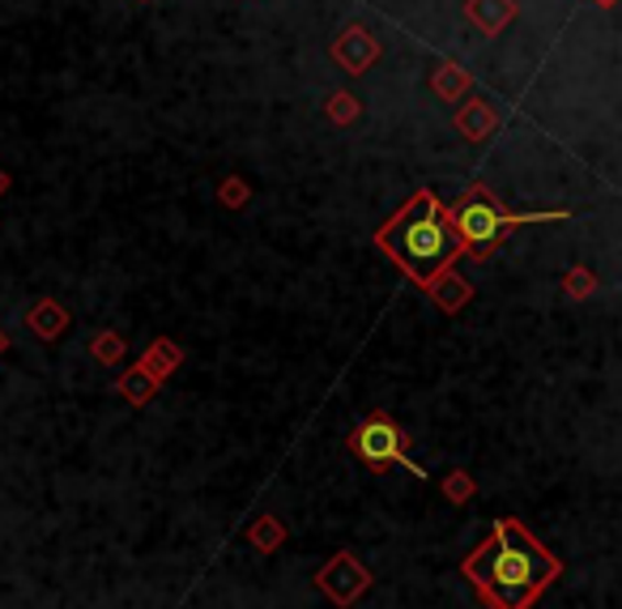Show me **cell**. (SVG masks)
Here are the masks:
<instances>
[{"instance_id":"obj_1","label":"cell","mask_w":622,"mask_h":609,"mask_svg":"<svg viewBox=\"0 0 622 609\" xmlns=\"http://www.w3.org/2000/svg\"><path fill=\"white\" fill-rule=\"evenodd\" d=\"M460 572L491 609H528L558 576V558L521 520H499L491 537L460 563Z\"/></svg>"},{"instance_id":"obj_3","label":"cell","mask_w":622,"mask_h":609,"mask_svg":"<svg viewBox=\"0 0 622 609\" xmlns=\"http://www.w3.org/2000/svg\"><path fill=\"white\" fill-rule=\"evenodd\" d=\"M558 218H567V214H563V209H558V214H508L482 184L469 188V193L460 196L457 209L448 214L460 252H473V257H491L494 248H499L521 222H558Z\"/></svg>"},{"instance_id":"obj_7","label":"cell","mask_w":622,"mask_h":609,"mask_svg":"<svg viewBox=\"0 0 622 609\" xmlns=\"http://www.w3.org/2000/svg\"><path fill=\"white\" fill-rule=\"evenodd\" d=\"M601 4H614V0H601Z\"/></svg>"},{"instance_id":"obj_2","label":"cell","mask_w":622,"mask_h":609,"mask_svg":"<svg viewBox=\"0 0 622 609\" xmlns=\"http://www.w3.org/2000/svg\"><path fill=\"white\" fill-rule=\"evenodd\" d=\"M380 248L418 282V286H430L452 257L460 252L457 235H452V222L439 205L435 193H418L393 222L380 230Z\"/></svg>"},{"instance_id":"obj_6","label":"cell","mask_w":622,"mask_h":609,"mask_svg":"<svg viewBox=\"0 0 622 609\" xmlns=\"http://www.w3.org/2000/svg\"><path fill=\"white\" fill-rule=\"evenodd\" d=\"M452 499H460V494H473V486H469V481H465V474H452Z\"/></svg>"},{"instance_id":"obj_5","label":"cell","mask_w":622,"mask_h":609,"mask_svg":"<svg viewBox=\"0 0 622 609\" xmlns=\"http://www.w3.org/2000/svg\"><path fill=\"white\" fill-rule=\"evenodd\" d=\"M367 584H371V576L362 572L350 554H337L325 572H320V588H325L332 601H341V606H350V601L359 597Z\"/></svg>"},{"instance_id":"obj_4","label":"cell","mask_w":622,"mask_h":609,"mask_svg":"<svg viewBox=\"0 0 622 609\" xmlns=\"http://www.w3.org/2000/svg\"><path fill=\"white\" fill-rule=\"evenodd\" d=\"M350 448H354V456H359V460L375 465V469H380V465H393V460H396V465H405L414 478H426L423 469H418V465L405 456V435L396 431L389 417H367L359 431L350 435Z\"/></svg>"}]
</instances>
